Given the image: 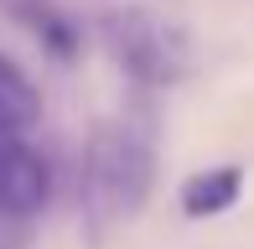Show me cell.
Returning <instances> with one entry per match:
<instances>
[{
  "label": "cell",
  "instance_id": "obj_1",
  "mask_svg": "<svg viewBox=\"0 0 254 249\" xmlns=\"http://www.w3.org/2000/svg\"><path fill=\"white\" fill-rule=\"evenodd\" d=\"M109 42L120 52V62L130 67L145 83H177V78L192 73V42L182 26L161 16H145V10H130V16L109 21Z\"/></svg>",
  "mask_w": 254,
  "mask_h": 249
},
{
  "label": "cell",
  "instance_id": "obj_2",
  "mask_svg": "<svg viewBox=\"0 0 254 249\" xmlns=\"http://www.w3.org/2000/svg\"><path fill=\"white\" fill-rule=\"evenodd\" d=\"M151 145L140 140L135 130H99L94 145H88V177H94L99 197L109 202L114 213H135L151 192Z\"/></svg>",
  "mask_w": 254,
  "mask_h": 249
},
{
  "label": "cell",
  "instance_id": "obj_3",
  "mask_svg": "<svg viewBox=\"0 0 254 249\" xmlns=\"http://www.w3.org/2000/svg\"><path fill=\"white\" fill-rule=\"evenodd\" d=\"M47 192H52L47 161L26 145V135H5L0 140V208L16 218H31L47 208Z\"/></svg>",
  "mask_w": 254,
  "mask_h": 249
},
{
  "label": "cell",
  "instance_id": "obj_4",
  "mask_svg": "<svg viewBox=\"0 0 254 249\" xmlns=\"http://www.w3.org/2000/svg\"><path fill=\"white\" fill-rule=\"evenodd\" d=\"M239 192H244V166H234V161L192 172L182 182V213L187 218H218V213H228L239 202Z\"/></svg>",
  "mask_w": 254,
  "mask_h": 249
},
{
  "label": "cell",
  "instance_id": "obj_5",
  "mask_svg": "<svg viewBox=\"0 0 254 249\" xmlns=\"http://www.w3.org/2000/svg\"><path fill=\"white\" fill-rule=\"evenodd\" d=\"M0 120L16 124V130H31V124L42 120V94H37V83H31V78L21 73V62L5 58V52H0Z\"/></svg>",
  "mask_w": 254,
  "mask_h": 249
}]
</instances>
